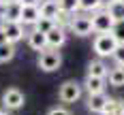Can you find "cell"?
I'll return each instance as SVG.
<instances>
[{"label":"cell","instance_id":"obj_4","mask_svg":"<svg viewBox=\"0 0 124 115\" xmlns=\"http://www.w3.org/2000/svg\"><path fill=\"white\" fill-rule=\"evenodd\" d=\"M90 19H92V32H96V34H111L113 26H116V21L109 17V13L105 9L92 13Z\"/></svg>","mask_w":124,"mask_h":115},{"label":"cell","instance_id":"obj_16","mask_svg":"<svg viewBox=\"0 0 124 115\" xmlns=\"http://www.w3.org/2000/svg\"><path fill=\"white\" fill-rule=\"evenodd\" d=\"M107 75H109V68L101 62V60H92V62L88 64V77H101V79H107Z\"/></svg>","mask_w":124,"mask_h":115},{"label":"cell","instance_id":"obj_14","mask_svg":"<svg viewBox=\"0 0 124 115\" xmlns=\"http://www.w3.org/2000/svg\"><path fill=\"white\" fill-rule=\"evenodd\" d=\"M39 9H41V17H47V19H56V15L60 13L58 0H43L39 4Z\"/></svg>","mask_w":124,"mask_h":115},{"label":"cell","instance_id":"obj_20","mask_svg":"<svg viewBox=\"0 0 124 115\" xmlns=\"http://www.w3.org/2000/svg\"><path fill=\"white\" fill-rule=\"evenodd\" d=\"M58 9L62 13L75 15V13L79 11V0H58Z\"/></svg>","mask_w":124,"mask_h":115},{"label":"cell","instance_id":"obj_29","mask_svg":"<svg viewBox=\"0 0 124 115\" xmlns=\"http://www.w3.org/2000/svg\"><path fill=\"white\" fill-rule=\"evenodd\" d=\"M109 2H113V0H103V7H105V4H109Z\"/></svg>","mask_w":124,"mask_h":115},{"label":"cell","instance_id":"obj_2","mask_svg":"<svg viewBox=\"0 0 124 115\" xmlns=\"http://www.w3.org/2000/svg\"><path fill=\"white\" fill-rule=\"evenodd\" d=\"M81 92H84V85L81 83H77L75 79H69V81H64L58 89V98H60L64 104H73L81 98Z\"/></svg>","mask_w":124,"mask_h":115},{"label":"cell","instance_id":"obj_5","mask_svg":"<svg viewBox=\"0 0 124 115\" xmlns=\"http://www.w3.org/2000/svg\"><path fill=\"white\" fill-rule=\"evenodd\" d=\"M26 102V96L22 89L17 88H9L4 89V94H2V107L7 109V111H17V109H22Z\"/></svg>","mask_w":124,"mask_h":115},{"label":"cell","instance_id":"obj_22","mask_svg":"<svg viewBox=\"0 0 124 115\" xmlns=\"http://www.w3.org/2000/svg\"><path fill=\"white\" fill-rule=\"evenodd\" d=\"M13 55H15V45L13 43L0 45V62H9V60H13Z\"/></svg>","mask_w":124,"mask_h":115},{"label":"cell","instance_id":"obj_24","mask_svg":"<svg viewBox=\"0 0 124 115\" xmlns=\"http://www.w3.org/2000/svg\"><path fill=\"white\" fill-rule=\"evenodd\" d=\"M113 60H116V66H124V45H120V47L116 49Z\"/></svg>","mask_w":124,"mask_h":115},{"label":"cell","instance_id":"obj_1","mask_svg":"<svg viewBox=\"0 0 124 115\" xmlns=\"http://www.w3.org/2000/svg\"><path fill=\"white\" fill-rule=\"evenodd\" d=\"M118 47L120 45L113 38V34H96L94 41H92V49H94V53L99 58H109V55L113 58V53H116Z\"/></svg>","mask_w":124,"mask_h":115},{"label":"cell","instance_id":"obj_10","mask_svg":"<svg viewBox=\"0 0 124 115\" xmlns=\"http://www.w3.org/2000/svg\"><path fill=\"white\" fill-rule=\"evenodd\" d=\"M41 19L39 4H24L22 7V26H34Z\"/></svg>","mask_w":124,"mask_h":115},{"label":"cell","instance_id":"obj_3","mask_svg":"<svg viewBox=\"0 0 124 115\" xmlns=\"http://www.w3.org/2000/svg\"><path fill=\"white\" fill-rule=\"evenodd\" d=\"M39 68L41 70H45V73H54V70H58L62 66V55L58 49H45L39 53Z\"/></svg>","mask_w":124,"mask_h":115},{"label":"cell","instance_id":"obj_27","mask_svg":"<svg viewBox=\"0 0 124 115\" xmlns=\"http://www.w3.org/2000/svg\"><path fill=\"white\" fill-rule=\"evenodd\" d=\"M19 2H22V4H39L41 0H19Z\"/></svg>","mask_w":124,"mask_h":115},{"label":"cell","instance_id":"obj_8","mask_svg":"<svg viewBox=\"0 0 124 115\" xmlns=\"http://www.w3.org/2000/svg\"><path fill=\"white\" fill-rule=\"evenodd\" d=\"M0 28H2V32H4L7 41L13 43V45H15L17 41H22L24 34H26V32H24V26H22V24H15V21H2Z\"/></svg>","mask_w":124,"mask_h":115},{"label":"cell","instance_id":"obj_28","mask_svg":"<svg viewBox=\"0 0 124 115\" xmlns=\"http://www.w3.org/2000/svg\"><path fill=\"white\" fill-rule=\"evenodd\" d=\"M0 115H11L9 111H4V109H0Z\"/></svg>","mask_w":124,"mask_h":115},{"label":"cell","instance_id":"obj_6","mask_svg":"<svg viewBox=\"0 0 124 115\" xmlns=\"http://www.w3.org/2000/svg\"><path fill=\"white\" fill-rule=\"evenodd\" d=\"M69 30L73 32L75 36H90V34H92V19H90L88 15H79V13H75L73 17H71Z\"/></svg>","mask_w":124,"mask_h":115},{"label":"cell","instance_id":"obj_17","mask_svg":"<svg viewBox=\"0 0 124 115\" xmlns=\"http://www.w3.org/2000/svg\"><path fill=\"white\" fill-rule=\"evenodd\" d=\"M103 115H124V100L109 98V100H107V104H105Z\"/></svg>","mask_w":124,"mask_h":115},{"label":"cell","instance_id":"obj_18","mask_svg":"<svg viewBox=\"0 0 124 115\" xmlns=\"http://www.w3.org/2000/svg\"><path fill=\"white\" fill-rule=\"evenodd\" d=\"M107 79H109V85H113V88H122L124 85V66L111 68L109 75H107Z\"/></svg>","mask_w":124,"mask_h":115},{"label":"cell","instance_id":"obj_30","mask_svg":"<svg viewBox=\"0 0 124 115\" xmlns=\"http://www.w3.org/2000/svg\"><path fill=\"white\" fill-rule=\"evenodd\" d=\"M0 26H2V17H0Z\"/></svg>","mask_w":124,"mask_h":115},{"label":"cell","instance_id":"obj_25","mask_svg":"<svg viewBox=\"0 0 124 115\" xmlns=\"http://www.w3.org/2000/svg\"><path fill=\"white\" fill-rule=\"evenodd\" d=\"M47 115H71V111L64 109V107H54V109L47 111Z\"/></svg>","mask_w":124,"mask_h":115},{"label":"cell","instance_id":"obj_12","mask_svg":"<svg viewBox=\"0 0 124 115\" xmlns=\"http://www.w3.org/2000/svg\"><path fill=\"white\" fill-rule=\"evenodd\" d=\"M64 43H66V30L64 28L56 26L51 32H47V47L49 49H60Z\"/></svg>","mask_w":124,"mask_h":115},{"label":"cell","instance_id":"obj_15","mask_svg":"<svg viewBox=\"0 0 124 115\" xmlns=\"http://www.w3.org/2000/svg\"><path fill=\"white\" fill-rule=\"evenodd\" d=\"M105 11L109 13V17H111L113 21H124V2L113 0L109 4H105Z\"/></svg>","mask_w":124,"mask_h":115},{"label":"cell","instance_id":"obj_7","mask_svg":"<svg viewBox=\"0 0 124 115\" xmlns=\"http://www.w3.org/2000/svg\"><path fill=\"white\" fill-rule=\"evenodd\" d=\"M22 2L19 0H9L4 2V9L0 13L2 21H15V24H22Z\"/></svg>","mask_w":124,"mask_h":115},{"label":"cell","instance_id":"obj_9","mask_svg":"<svg viewBox=\"0 0 124 115\" xmlns=\"http://www.w3.org/2000/svg\"><path fill=\"white\" fill-rule=\"evenodd\" d=\"M107 100H109V96L103 92V94H88V100H86V107L88 111H92V113H99L103 115V111H105V104H107Z\"/></svg>","mask_w":124,"mask_h":115},{"label":"cell","instance_id":"obj_13","mask_svg":"<svg viewBox=\"0 0 124 115\" xmlns=\"http://www.w3.org/2000/svg\"><path fill=\"white\" fill-rule=\"evenodd\" d=\"M105 83H107V79H101V77H88L86 75V81H84L81 85L86 88L88 94H103V92H105Z\"/></svg>","mask_w":124,"mask_h":115},{"label":"cell","instance_id":"obj_19","mask_svg":"<svg viewBox=\"0 0 124 115\" xmlns=\"http://www.w3.org/2000/svg\"><path fill=\"white\" fill-rule=\"evenodd\" d=\"M103 9V0H79V11L84 13H96Z\"/></svg>","mask_w":124,"mask_h":115},{"label":"cell","instance_id":"obj_23","mask_svg":"<svg viewBox=\"0 0 124 115\" xmlns=\"http://www.w3.org/2000/svg\"><path fill=\"white\" fill-rule=\"evenodd\" d=\"M111 34H113V38L118 41V45H124V21H116Z\"/></svg>","mask_w":124,"mask_h":115},{"label":"cell","instance_id":"obj_32","mask_svg":"<svg viewBox=\"0 0 124 115\" xmlns=\"http://www.w3.org/2000/svg\"><path fill=\"white\" fill-rule=\"evenodd\" d=\"M120 2H124V0H120Z\"/></svg>","mask_w":124,"mask_h":115},{"label":"cell","instance_id":"obj_26","mask_svg":"<svg viewBox=\"0 0 124 115\" xmlns=\"http://www.w3.org/2000/svg\"><path fill=\"white\" fill-rule=\"evenodd\" d=\"M4 43H9L7 36H4V32H2V28H0V45H4Z\"/></svg>","mask_w":124,"mask_h":115},{"label":"cell","instance_id":"obj_21","mask_svg":"<svg viewBox=\"0 0 124 115\" xmlns=\"http://www.w3.org/2000/svg\"><path fill=\"white\" fill-rule=\"evenodd\" d=\"M32 28L39 30V32H43V34H47V32H51V30L56 28V21H54V19H47V17H41Z\"/></svg>","mask_w":124,"mask_h":115},{"label":"cell","instance_id":"obj_31","mask_svg":"<svg viewBox=\"0 0 124 115\" xmlns=\"http://www.w3.org/2000/svg\"><path fill=\"white\" fill-rule=\"evenodd\" d=\"M4 2H9V0H4Z\"/></svg>","mask_w":124,"mask_h":115},{"label":"cell","instance_id":"obj_11","mask_svg":"<svg viewBox=\"0 0 124 115\" xmlns=\"http://www.w3.org/2000/svg\"><path fill=\"white\" fill-rule=\"evenodd\" d=\"M26 36H28V45H30L34 51H39V53H41V51L49 49V47H47V34H43V32H39V30H34V28H32Z\"/></svg>","mask_w":124,"mask_h":115}]
</instances>
